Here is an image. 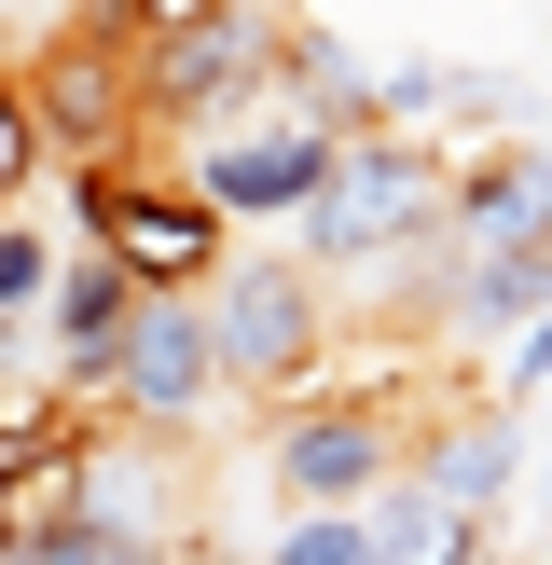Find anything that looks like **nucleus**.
Returning a JSON list of instances; mask_svg holds the SVG:
<instances>
[{
	"label": "nucleus",
	"instance_id": "obj_5",
	"mask_svg": "<svg viewBox=\"0 0 552 565\" xmlns=\"http://www.w3.org/2000/svg\"><path fill=\"white\" fill-rule=\"evenodd\" d=\"M70 207H83V248H110L138 290H208V276L235 263V221H221L193 180H138L125 152L70 166Z\"/></svg>",
	"mask_w": 552,
	"mask_h": 565
},
{
	"label": "nucleus",
	"instance_id": "obj_21",
	"mask_svg": "<svg viewBox=\"0 0 552 565\" xmlns=\"http://www.w3.org/2000/svg\"><path fill=\"white\" fill-rule=\"evenodd\" d=\"M539 511H552V469H539Z\"/></svg>",
	"mask_w": 552,
	"mask_h": 565
},
{
	"label": "nucleus",
	"instance_id": "obj_14",
	"mask_svg": "<svg viewBox=\"0 0 552 565\" xmlns=\"http://www.w3.org/2000/svg\"><path fill=\"white\" fill-rule=\"evenodd\" d=\"M42 152H55V138H42V97H28V70H0V221H14L28 180H42Z\"/></svg>",
	"mask_w": 552,
	"mask_h": 565
},
{
	"label": "nucleus",
	"instance_id": "obj_4",
	"mask_svg": "<svg viewBox=\"0 0 552 565\" xmlns=\"http://www.w3.org/2000/svg\"><path fill=\"white\" fill-rule=\"evenodd\" d=\"M208 331H221L235 401H304L318 359H331L318 263H304V248H248V263H221V276H208Z\"/></svg>",
	"mask_w": 552,
	"mask_h": 565
},
{
	"label": "nucleus",
	"instance_id": "obj_19",
	"mask_svg": "<svg viewBox=\"0 0 552 565\" xmlns=\"http://www.w3.org/2000/svg\"><path fill=\"white\" fill-rule=\"evenodd\" d=\"M0 401H14V318H0Z\"/></svg>",
	"mask_w": 552,
	"mask_h": 565
},
{
	"label": "nucleus",
	"instance_id": "obj_22",
	"mask_svg": "<svg viewBox=\"0 0 552 565\" xmlns=\"http://www.w3.org/2000/svg\"><path fill=\"white\" fill-rule=\"evenodd\" d=\"M0 565H14V552H0Z\"/></svg>",
	"mask_w": 552,
	"mask_h": 565
},
{
	"label": "nucleus",
	"instance_id": "obj_8",
	"mask_svg": "<svg viewBox=\"0 0 552 565\" xmlns=\"http://www.w3.org/2000/svg\"><path fill=\"white\" fill-rule=\"evenodd\" d=\"M442 248H456V263H497V248H552V152H539V138H484V152H456V193H442Z\"/></svg>",
	"mask_w": 552,
	"mask_h": 565
},
{
	"label": "nucleus",
	"instance_id": "obj_17",
	"mask_svg": "<svg viewBox=\"0 0 552 565\" xmlns=\"http://www.w3.org/2000/svg\"><path fill=\"white\" fill-rule=\"evenodd\" d=\"M208 14V0H83V28H110V42H152V28Z\"/></svg>",
	"mask_w": 552,
	"mask_h": 565
},
{
	"label": "nucleus",
	"instance_id": "obj_7",
	"mask_svg": "<svg viewBox=\"0 0 552 565\" xmlns=\"http://www.w3.org/2000/svg\"><path fill=\"white\" fill-rule=\"evenodd\" d=\"M208 401H235L221 331H208V290H152V303H138V331H125V359H110V401H97V414L180 441V428H208Z\"/></svg>",
	"mask_w": 552,
	"mask_h": 565
},
{
	"label": "nucleus",
	"instance_id": "obj_20",
	"mask_svg": "<svg viewBox=\"0 0 552 565\" xmlns=\"http://www.w3.org/2000/svg\"><path fill=\"white\" fill-rule=\"evenodd\" d=\"M456 565H497V539H484V552H456Z\"/></svg>",
	"mask_w": 552,
	"mask_h": 565
},
{
	"label": "nucleus",
	"instance_id": "obj_15",
	"mask_svg": "<svg viewBox=\"0 0 552 565\" xmlns=\"http://www.w3.org/2000/svg\"><path fill=\"white\" fill-rule=\"evenodd\" d=\"M263 565H373V524L359 511H304V524H276Z\"/></svg>",
	"mask_w": 552,
	"mask_h": 565
},
{
	"label": "nucleus",
	"instance_id": "obj_18",
	"mask_svg": "<svg viewBox=\"0 0 552 565\" xmlns=\"http://www.w3.org/2000/svg\"><path fill=\"white\" fill-rule=\"evenodd\" d=\"M552 386V318L539 331H511V345H497V401H539Z\"/></svg>",
	"mask_w": 552,
	"mask_h": 565
},
{
	"label": "nucleus",
	"instance_id": "obj_2",
	"mask_svg": "<svg viewBox=\"0 0 552 565\" xmlns=\"http://www.w3.org/2000/svg\"><path fill=\"white\" fill-rule=\"evenodd\" d=\"M442 193H456V166H442L428 138H401V125L346 138L331 193L304 207V263H318V276H386V263H414V248H442Z\"/></svg>",
	"mask_w": 552,
	"mask_h": 565
},
{
	"label": "nucleus",
	"instance_id": "obj_12",
	"mask_svg": "<svg viewBox=\"0 0 552 565\" xmlns=\"http://www.w3.org/2000/svg\"><path fill=\"white\" fill-rule=\"evenodd\" d=\"M442 318H456V345H511V331H539L552 318V248H497V263H456V303H442Z\"/></svg>",
	"mask_w": 552,
	"mask_h": 565
},
{
	"label": "nucleus",
	"instance_id": "obj_13",
	"mask_svg": "<svg viewBox=\"0 0 552 565\" xmlns=\"http://www.w3.org/2000/svg\"><path fill=\"white\" fill-rule=\"evenodd\" d=\"M290 70H304L290 97L318 110V125H346V138H373V125H386V70L346 42V28H318V14H304V28H290Z\"/></svg>",
	"mask_w": 552,
	"mask_h": 565
},
{
	"label": "nucleus",
	"instance_id": "obj_9",
	"mask_svg": "<svg viewBox=\"0 0 552 565\" xmlns=\"http://www.w3.org/2000/svg\"><path fill=\"white\" fill-rule=\"evenodd\" d=\"M138 276L110 263V248H70V276H55V303H42V345H55V401H110V359H125V331H138Z\"/></svg>",
	"mask_w": 552,
	"mask_h": 565
},
{
	"label": "nucleus",
	"instance_id": "obj_10",
	"mask_svg": "<svg viewBox=\"0 0 552 565\" xmlns=\"http://www.w3.org/2000/svg\"><path fill=\"white\" fill-rule=\"evenodd\" d=\"M414 483L456 497L469 524H497L511 483H524V401H456V414H428V428H414Z\"/></svg>",
	"mask_w": 552,
	"mask_h": 565
},
{
	"label": "nucleus",
	"instance_id": "obj_11",
	"mask_svg": "<svg viewBox=\"0 0 552 565\" xmlns=\"http://www.w3.org/2000/svg\"><path fill=\"white\" fill-rule=\"evenodd\" d=\"M83 524H110V539H152V552H180V539H193L180 469H166V428H97V456H83Z\"/></svg>",
	"mask_w": 552,
	"mask_h": 565
},
{
	"label": "nucleus",
	"instance_id": "obj_16",
	"mask_svg": "<svg viewBox=\"0 0 552 565\" xmlns=\"http://www.w3.org/2000/svg\"><path fill=\"white\" fill-rule=\"evenodd\" d=\"M55 276H70V263H55L28 221H0V318H42V303H55Z\"/></svg>",
	"mask_w": 552,
	"mask_h": 565
},
{
	"label": "nucleus",
	"instance_id": "obj_3",
	"mask_svg": "<svg viewBox=\"0 0 552 565\" xmlns=\"http://www.w3.org/2000/svg\"><path fill=\"white\" fill-rule=\"evenodd\" d=\"M414 428L428 414H401V386H304V401H276L263 469L290 511H373L386 483H414Z\"/></svg>",
	"mask_w": 552,
	"mask_h": 565
},
{
	"label": "nucleus",
	"instance_id": "obj_6",
	"mask_svg": "<svg viewBox=\"0 0 552 565\" xmlns=\"http://www.w3.org/2000/svg\"><path fill=\"white\" fill-rule=\"evenodd\" d=\"M331 166H346V125H318L304 97H276V110H248V125L193 138V193H208L221 221H290V235H304V207L331 193Z\"/></svg>",
	"mask_w": 552,
	"mask_h": 565
},
{
	"label": "nucleus",
	"instance_id": "obj_1",
	"mask_svg": "<svg viewBox=\"0 0 552 565\" xmlns=\"http://www.w3.org/2000/svg\"><path fill=\"white\" fill-rule=\"evenodd\" d=\"M290 0H208V14L152 28L138 42V125L152 138H221L248 125V110L290 97Z\"/></svg>",
	"mask_w": 552,
	"mask_h": 565
}]
</instances>
